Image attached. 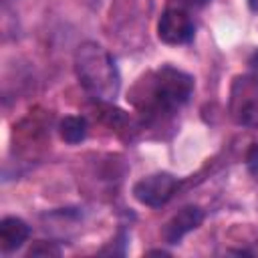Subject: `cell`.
Listing matches in <instances>:
<instances>
[{
    "label": "cell",
    "mask_w": 258,
    "mask_h": 258,
    "mask_svg": "<svg viewBox=\"0 0 258 258\" xmlns=\"http://www.w3.org/2000/svg\"><path fill=\"white\" fill-rule=\"evenodd\" d=\"M194 79L173 67H161L145 75L135 91L133 103L139 111L147 115H165L177 111L191 95Z\"/></svg>",
    "instance_id": "cell-1"
},
{
    "label": "cell",
    "mask_w": 258,
    "mask_h": 258,
    "mask_svg": "<svg viewBox=\"0 0 258 258\" xmlns=\"http://www.w3.org/2000/svg\"><path fill=\"white\" fill-rule=\"evenodd\" d=\"M75 71L79 83L89 95L103 101H113L121 89L119 69L115 58L97 42H83L75 52Z\"/></svg>",
    "instance_id": "cell-2"
},
{
    "label": "cell",
    "mask_w": 258,
    "mask_h": 258,
    "mask_svg": "<svg viewBox=\"0 0 258 258\" xmlns=\"http://www.w3.org/2000/svg\"><path fill=\"white\" fill-rule=\"evenodd\" d=\"M179 187V179L167 171H157L147 177H141L133 185V196L139 204L149 206V208H159L165 206L173 194Z\"/></svg>",
    "instance_id": "cell-3"
},
{
    "label": "cell",
    "mask_w": 258,
    "mask_h": 258,
    "mask_svg": "<svg viewBox=\"0 0 258 258\" xmlns=\"http://www.w3.org/2000/svg\"><path fill=\"white\" fill-rule=\"evenodd\" d=\"M194 20L183 8H167L157 22V36L165 44H185L194 38Z\"/></svg>",
    "instance_id": "cell-4"
},
{
    "label": "cell",
    "mask_w": 258,
    "mask_h": 258,
    "mask_svg": "<svg viewBox=\"0 0 258 258\" xmlns=\"http://www.w3.org/2000/svg\"><path fill=\"white\" fill-rule=\"evenodd\" d=\"M202 220H204V214H202V210L200 208H196V206H185V208H181L167 224H165V228H163V240L167 242V244H177L187 232H191V230H196L200 224H202Z\"/></svg>",
    "instance_id": "cell-5"
},
{
    "label": "cell",
    "mask_w": 258,
    "mask_h": 258,
    "mask_svg": "<svg viewBox=\"0 0 258 258\" xmlns=\"http://www.w3.org/2000/svg\"><path fill=\"white\" fill-rule=\"evenodd\" d=\"M30 236V228L24 220L8 216L2 220L0 224V246L4 252H12L18 250Z\"/></svg>",
    "instance_id": "cell-6"
},
{
    "label": "cell",
    "mask_w": 258,
    "mask_h": 258,
    "mask_svg": "<svg viewBox=\"0 0 258 258\" xmlns=\"http://www.w3.org/2000/svg\"><path fill=\"white\" fill-rule=\"evenodd\" d=\"M58 131L67 143H79L87 135V121L83 117H75V115L64 117L58 125Z\"/></svg>",
    "instance_id": "cell-7"
},
{
    "label": "cell",
    "mask_w": 258,
    "mask_h": 258,
    "mask_svg": "<svg viewBox=\"0 0 258 258\" xmlns=\"http://www.w3.org/2000/svg\"><path fill=\"white\" fill-rule=\"evenodd\" d=\"M238 121L246 127H254L258 129V95H254V99H248L240 111H238Z\"/></svg>",
    "instance_id": "cell-8"
},
{
    "label": "cell",
    "mask_w": 258,
    "mask_h": 258,
    "mask_svg": "<svg viewBox=\"0 0 258 258\" xmlns=\"http://www.w3.org/2000/svg\"><path fill=\"white\" fill-rule=\"evenodd\" d=\"M206 2H210V0H179V4H183L187 8H198V6H204Z\"/></svg>",
    "instance_id": "cell-9"
},
{
    "label": "cell",
    "mask_w": 258,
    "mask_h": 258,
    "mask_svg": "<svg viewBox=\"0 0 258 258\" xmlns=\"http://www.w3.org/2000/svg\"><path fill=\"white\" fill-rule=\"evenodd\" d=\"M248 6H250L254 12H258V0H248Z\"/></svg>",
    "instance_id": "cell-10"
}]
</instances>
